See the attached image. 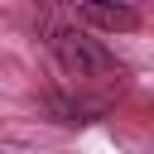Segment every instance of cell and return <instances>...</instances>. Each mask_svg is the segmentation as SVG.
<instances>
[{
	"label": "cell",
	"instance_id": "obj_1",
	"mask_svg": "<svg viewBox=\"0 0 154 154\" xmlns=\"http://www.w3.org/2000/svg\"><path fill=\"white\" fill-rule=\"evenodd\" d=\"M48 48H53V63L63 67V77H72V82H106L111 87V82L125 77V67L116 63V53L101 38L82 34V29H53Z\"/></svg>",
	"mask_w": 154,
	"mask_h": 154
},
{
	"label": "cell",
	"instance_id": "obj_2",
	"mask_svg": "<svg viewBox=\"0 0 154 154\" xmlns=\"http://www.w3.org/2000/svg\"><path fill=\"white\" fill-rule=\"evenodd\" d=\"M77 14V24H91V29H106V34H120V29H140V10H130V5H77L72 10Z\"/></svg>",
	"mask_w": 154,
	"mask_h": 154
}]
</instances>
